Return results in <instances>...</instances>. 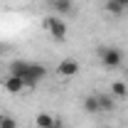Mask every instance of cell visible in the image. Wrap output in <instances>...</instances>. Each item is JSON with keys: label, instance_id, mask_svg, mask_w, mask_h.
I'll return each mask as SVG.
<instances>
[{"label": "cell", "instance_id": "30bf717a", "mask_svg": "<svg viewBox=\"0 0 128 128\" xmlns=\"http://www.w3.org/2000/svg\"><path fill=\"white\" fill-rule=\"evenodd\" d=\"M111 94L116 96V98H128V81H113L111 84Z\"/></svg>", "mask_w": 128, "mask_h": 128}, {"label": "cell", "instance_id": "4fadbf2b", "mask_svg": "<svg viewBox=\"0 0 128 128\" xmlns=\"http://www.w3.org/2000/svg\"><path fill=\"white\" fill-rule=\"evenodd\" d=\"M0 128H17V121L12 116H0Z\"/></svg>", "mask_w": 128, "mask_h": 128}, {"label": "cell", "instance_id": "6da1fadb", "mask_svg": "<svg viewBox=\"0 0 128 128\" xmlns=\"http://www.w3.org/2000/svg\"><path fill=\"white\" fill-rule=\"evenodd\" d=\"M42 27H44L57 42L66 40V32H69V27H66V22H64L62 15H44L42 17Z\"/></svg>", "mask_w": 128, "mask_h": 128}, {"label": "cell", "instance_id": "2e32d148", "mask_svg": "<svg viewBox=\"0 0 128 128\" xmlns=\"http://www.w3.org/2000/svg\"><path fill=\"white\" fill-rule=\"evenodd\" d=\"M0 49H2V47H0Z\"/></svg>", "mask_w": 128, "mask_h": 128}, {"label": "cell", "instance_id": "3957f363", "mask_svg": "<svg viewBox=\"0 0 128 128\" xmlns=\"http://www.w3.org/2000/svg\"><path fill=\"white\" fill-rule=\"evenodd\" d=\"M47 76V66L44 64H37V62H30V69H27V74L22 76L25 81V89H34L40 81Z\"/></svg>", "mask_w": 128, "mask_h": 128}, {"label": "cell", "instance_id": "52a82bcc", "mask_svg": "<svg viewBox=\"0 0 128 128\" xmlns=\"http://www.w3.org/2000/svg\"><path fill=\"white\" fill-rule=\"evenodd\" d=\"M27 69H30V62H25V59H12L10 62V74L12 76H20L22 79L27 74Z\"/></svg>", "mask_w": 128, "mask_h": 128}, {"label": "cell", "instance_id": "9a60e30c", "mask_svg": "<svg viewBox=\"0 0 128 128\" xmlns=\"http://www.w3.org/2000/svg\"><path fill=\"white\" fill-rule=\"evenodd\" d=\"M116 2H118V5L123 8V10H128V0H116Z\"/></svg>", "mask_w": 128, "mask_h": 128}, {"label": "cell", "instance_id": "ba28073f", "mask_svg": "<svg viewBox=\"0 0 128 128\" xmlns=\"http://www.w3.org/2000/svg\"><path fill=\"white\" fill-rule=\"evenodd\" d=\"M54 118L57 116H52V113H37L34 116V128H52L54 126Z\"/></svg>", "mask_w": 128, "mask_h": 128}, {"label": "cell", "instance_id": "5b68a950", "mask_svg": "<svg viewBox=\"0 0 128 128\" xmlns=\"http://www.w3.org/2000/svg\"><path fill=\"white\" fill-rule=\"evenodd\" d=\"M2 86H5V91H8V94H20V91H25V81L20 79V76H12V74H8V76H5Z\"/></svg>", "mask_w": 128, "mask_h": 128}, {"label": "cell", "instance_id": "8fae6325", "mask_svg": "<svg viewBox=\"0 0 128 128\" xmlns=\"http://www.w3.org/2000/svg\"><path fill=\"white\" fill-rule=\"evenodd\" d=\"M49 5H52V10L59 12V15H69V12H72V0H52Z\"/></svg>", "mask_w": 128, "mask_h": 128}, {"label": "cell", "instance_id": "9c48e42d", "mask_svg": "<svg viewBox=\"0 0 128 128\" xmlns=\"http://www.w3.org/2000/svg\"><path fill=\"white\" fill-rule=\"evenodd\" d=\"M81 106H84V111H86V113H101V111H98V98H96V94L84 96Z\"/></svg>", "mask_w": 128, "mask_h": 128}, {"label": "cell", "instance_id": "7a4b0ae2", "mask_svg": "<svg viewBox=\"0 0 128 128\" xmlns=\"http://www.w3.org/2000/svg\"><path fill=\"white\" fill-rule=\"evenodd\" d=\"M98 59H101L104 69H118L123 64V54H121V49H116V47H101L98 49Z\"/></svg>", "mask_w": 128, "mask_h": 128}, {"label": "cell", "instance_id": "277c9868", "mask_svg": "<svg viewBox=\"0 0 128 128\" xmlns=\"http://www.w3.org/2000/svg\"><path fill=\"white\" fill-rule=\"evenodd\" d=\"M57 74L64 76V79H69V76H74V74H79V62L74 59V57H66L62 62L57 64Z\"/></svg>", "mask_w": 128, "mask_h": 128}, {"label": "cell", "instance_id": "8992f818", "mask_svg": "<svg viewBox=\"0 0 128 128\" xmlns=\"http://www.w3.org/2000/svg\"><path fill=\"white\" fill-rule=\"evenodd\" d=\"M96 98H98V111L101 113H111L116 108V96L113 94H96Z\"/></svg>", "mask_w": 128, "mask_h": 128}, {"label": "cell", "instance_id": "5bb4252c", "mask_svg": "<svg viewBox=\"0 0 128 128\" xmlns=\"http://www.w3.org/2000/svg\"><path fill=\"white\" fill-rule=\"evenodd\" d=\"M52 128H66V126H64L62 118H54V126H52Z\"/></svg>", "mask_w": 128, "mask_h": 128}, {"label": "cell", "instance_id": "7c38bea8", "mask_svg": "<svg viewBox=\"0 0 128 128\" xmlns=\"http://www.w3.org/2000/svg\"><path fill=\"white\" fill-rule=\"evenodd\" d=\"M104 10H106L108 15H123V12H126V10H123L116 0H106V2H104Z\"/></svg>", "mask_w": 128, "mask_h": 128}]
</instances>
